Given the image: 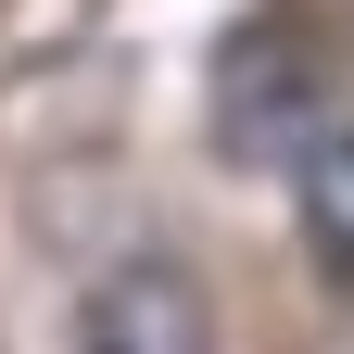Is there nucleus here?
<instances>
[{
    "mask_svg": "<svg viewBox=\"0 0 354 354\" xmlns=\"http://www.w3.org/2000/svg\"><path fill=\"white\" fill-rule=\"evenodd\" d=\"M329 140V51L304 13H253L215 51V152L228 165H304Z\"/></svg>",
    "mask_w": 354,
    "mask_h": 354,
    "instance_id": "f257e3e1",
    "label": "nucleus"
},
{
    "mask_svg": "<svg viewBox=\"0 0 354 354\" xmlns=\"http://www.w3.org/2000/svg\"><path fill=\"white\" fill-rule=\"evenodd\" d=\"M76 354H215V304L177 253H127L76 304Z\"/></svg>",
    "mask_w": 354,
    "mask_h": 354,
    "instance_id": "f03ea898",
    "label": "nucleus"
},
{
    "mask_svg": "<svg viewBox=\"0 0 354 354\" xmlns=\"http://www.w3.org/2000/svg\"><path fill=\"white\" fill-rule=\"evenodd\" d=\"M291 203H304V253H317L329 279H354V127H329V140L291 165Z\"/></svg>",
    "mask_w": 354,
    "mask_h": 354,
    "instance_id": "7ed1b4c3",
    "label": "nucleus"
}]
</instances>
